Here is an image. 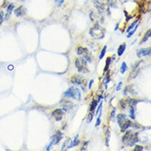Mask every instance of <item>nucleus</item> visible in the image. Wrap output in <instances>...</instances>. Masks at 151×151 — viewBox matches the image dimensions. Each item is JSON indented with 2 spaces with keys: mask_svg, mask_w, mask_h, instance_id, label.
Returning a JSON list of instances; mask_svg holds the SVG:
<instances>
[{
  "mask_svg": "<svg viewBox=\"0 0 151 151\" xmlns=\"http://www.w3.org/2000/svg\"><path fill=\"white\" fill-rule=\"evenodd\" d=\"M138 22H139V21L138 20H135V21H134V22H132V23H131V25H130V26H129V27H128V28H127V32H130V31H131V29H133L134 28V27H135V26L136 24H137V23H138Z\"/></svg>",
  "mask_w": 151,
  "mask_h": 151,
  "instance_id": "72a5a7b5",
  "label": "nucleus"
},
{
  "mask_svg": "<svg viewBox=\"0 0 151 151\" xmlns=\"http://www.w3.org/2000/svg\"><path fill=\"white\" fill-rule=\"evenodd\" d=\"M105 3L110 8H118V6H117V0H105Z\"/></svg>",
  "mask_w": 151,
  "mask_h": 151,
  "instance_id": "a211bd4d",
  "label": "nucleus"
},
{
  "mask_svg": "<svg viewBox=\"0 0 151 151\" xmlns=\"http://www.w3.org/2000/svg\"><path fill=\"white\" fill-rule=\"evenodd\" d=\"M4 21H5V13L3 10H0V25L4 22Z\"/></svg>",
  "mask_w": 151,
  "mask_h": 151,
  "instance_id": "f704fd0d",
  "label": "nucleus"
},
{
  "mask_svg": "<svg viewBox=\"0 0 151 151\" xmlns=\"http://www.w3.org/2000/svg\"><path fill=\"white\" fill-rule=\"evenodd\" d=\"M122 82H119V83L117 84V86H116V91H120V90L122 89Z\"/></svg>",
  "mask_w": 151,
  "mask_h": 151,
  "instance_id": "37998d69",
  "label": "nucleus"
},
{
  "mask_svg": "<svg viewBox=\"0 0 151 151\" xmlns=\"http://www.w3.org/2000/svg\"><path fill=\"white\" fill-rule=\"evenodd\" d=\"M10 4V2L8 1V0H4V2H3V4H2V6H1V8H6L8 7V4Z\"/></svg>",
  "mask_w": 151,
  "mask_h": 151,
  "instance_id": "58836bf2",
  "label": "nucleus"
},
{
  "mask_svg": "<svg viewBox=\"0 0 151 151\" xmlns=\"http://www.w3.org/2000/svg\"><path fill=\"white\" fill-rule=\"evenodd\" d=\"M64 116H65V111L62 109H55L51 113V116L55 118L56 122H60L64 117Z\"/></svg>",
  "mask_w": 151,
  "mask_h": 151,
  "instance_id": "0eeeda50",
  "label": "nucleus"
},
{
  "mask_svg": "<svg viewBox=\"0 0 151 151\" xmlns=\"http://www.w3.org/2000/svg\"><path fill=\"white\" fill-rule=\"evenodd\" d=\"M98 102H98V100H95V99H93V100L92 101V102L90 103V105H89L90 112L95 113V109H96V107L98 106Z\"/></svg>",
  "mask_w": 151,
  "mask_h": 151,
  "instance_id": "6ab92c4d",
  "label": "nucleus"
},
{
  "mask_svg": "<svg viewBox=\"0 0 151 151\" xmlns=\"http://www.w3.org/2000/svg\"><path fill=\"white\" fill-rule=\"evenodd\" d=\"M120 106L123 110H127L128 108V104H127V99H122L120 101Z\"/></svg>",
  "mask_w": 151,
  "mask_h": 151,
  "instance_id": "cd10ccee",
  "label": "nucleus"
},
{
  "mask_svg": "<svg viewBox=\"0 0 151 151\" xmlns=\"http://www.w3.org/2000/svg\"><path fill=\"white\" fill-rule=\"evenodd\" d=\"M93 82H94L93 79H91V80L89 81V83H88V89H91V88H92V85H93Z\"/></svg>",
  "mask_w": 151,
  "mask_h": 151,
  "instance_id": "c03bdc74",
  "label": "nucleus"
},
{
  "mask_svg": "<svg viewBox=\"0 0 151 151\" xmlns=\"http://www.w3.org/2000/svg\"><path fill=\"white\" fill-rule=\"evenodd\" d=\"M88 143H89L88 141H84V142L83 143V145L82 146V148L80 149V150H82V151H83V150H87V146H88Z\"/></svg>",
  "mask_w": 151,
  "mask_h": 151,
  "instance_id": "ea45409f",
  "label": "nucleus"
},
{
  "mask_svg": "<svg viewBox=\"0 0 151 151\" xmlns=\"http://www.w3.org/2000/svg\"><path fill=\"white\" fill-rule=\"evenodd\" d=\"M102 102H100V104L98 105V109H97V111H96V113H94V115H96V116H98V112L100 111L101 110H102Z\"/></svg>",
  "mask_w": 151,
  "mask_h": 151,
  "instance_id": "a19ab883",
  "label": "nucleus"
},
{
  "mask_svg": "<svg viewBox=\"0 0 151 151\" xmlns=\"http://www.w3.org/2000/svg\"><path fill=\"white\" fill-rule=\"evenodd\" d=\"M27 8H25L23 5H20L19 7L15 8L14 11H13V13L17 17H22L27 14Z\"/></svg>",
  "mask_w": 151,
  "mask_h": 151,
  "instance_id": "423d86ee",
  "label": "nucleus"
},
{
  "mask_svg": "<svg viewBox=\"0 0 151 151\" xmlns=\"http://www.w3.org/2000/svg\"><path fill=\"white\" fill-rule=\"evenodd\" d=\"M131 94V95H135V94H137L135 92V90L133 88V85H129L126 87V88L124 89V96L127 97L128 94Z\"/></svg>",
  "mask_w": 151,
  "mask_h": 151,
  "instance_id": "dca6fc26",
  "label": "nucleus"
},
{
  "mask_svg": "<svg viewBox=\"0 0 151 151\" xmlns=\"http://www.w3.org/2000/svg\"><path fill=\"white\" fill-rule=\"evenodd\" d=\"M126 133H125V135H123L122 137V142L124 145H127V142H128V140H129V138H130V136H131V133H132V131H125Z\"/></svg>",
  "mask_w": 151,
  "mask_h": 151,
  "instance_id": "aec40b11",
  "label": "nucleus"
},
{
  "mask_svg": "<svg viewBox=\"0 0 151 151\" xmlns=\"http://www.w3.org/2000/svg\"><path fill=\"white\" fill-rule=\"evenodd\" d=\"M105 132V136H106V147H109V141H110L111 138V131L109 130H104Z\"/></svg>",
  "mask_w": 151,
  "mask_h": 151,
  "instance_id": "b1692460",
  "label": "nucleus"
},
{
  "mask_svg": "<svg viewBox=\"0 0 151 151\" xmlns=\"http://www.w3.org/2000/svg\"><path fill=\"white\" fill-rule=\"evenodd\" d=\"M128 70V66H127V63L126 62H122V65H121V69H120V72L121 74H124Z\"/></svg>",
  "mask_w": 151,
  "mask_h": 151,
  "instance_id": "bb28decb",
  "label": "nucleus"
},
{
  "mask_svg": "<svg viewBox=\"0 0 151 151\" xmlns=\"http://www.w3.org/2000/svg\"><path fill=\"white\" fill-rule=\"evenodd\" d=\"M139 73V69H136V70H132V71H131V73L130 74V76H129V78H128V81H131V79H133V78H135L137 77V75H138V74Z\"/></svg>",
  "mask_w": 151,
  "mask_h": 151,
  "instance_id": "4be33fe9",
  "label": "nucleus"
},
{
  "mask_svg": "<svg viewBox=\"0 0 151 151\" xmlns=\"http://www.w3.org/2000/svg\"><path fill=\"white\" fill-rule=\"evenodd\" d=\"M55 5L57 7H61L63 4H65V0H55Z\"/></svg>",
  "mask_w": 151,
  "mask_h": 151,
  "instance_id": "c9c22d12",
  "label": "nucleus"
},
{
  "mask_svg": "<svg viewBox=\"0 0 151 151\" xmlns=\"http://www.w3.org/2000/svg\"><path fill=\"white\" fill-rule=\"evenodd\" d=\"M52 146H53V145H51L50 144H49V145H48L46 146V148H45V150H46V151L50 150H51V148H52Z\"/></svg>",
  "mask_w": 151,
  "mask_h": 151,
  "instance_id": "a18cd8bd",
  "label": "nucleus"
},
{
  "mask_svg": "<svg viewBox=\"0 0 151 151\" xmlns=\"http://www.w3.org/2000/svg\"><path fill=\"white\" fill-rule=\"evenodd\" d=\"M106 45H104L103 46V48H102V51H101V54H100V55H99V60H101L102 58L105 56V54H106Z\"/></svg>",
  "mask_w": 151,
  "mask_h": 151,
  "instance_id": "2f4dec72",
  "label": "nucleus"
},
{
  "mask_svg": "<svg viewBox=\"0 0 151 151\" xmlns=\"http://www.w3.org/2000/svg\"><path fill=\"white\" fill-rule=\"evenodd\" d=\"M16 8V4L14 3H10L8 4V7L6 8V13H5V21H8L10 17L12 15V13L14 11V9Z\"/></svg>",
  "mask_w": 151,
  "mask_h": 151,
  "instance_id": "1a4fd4ad",
  "label": "nucleus"
},
{
  "mask_svg": "<svg viewBox=\"0 0 151 151\" xmlns=\"http://www.w3.org/2000/svg\"><path fill=\"white\" fill-rule=\"evenodd\" d=\"M150 35H151V30H149V31H147V32L145 34L143 39H142L141 41H140V44H143V43H145V42H146V41H148V39L150 37Z\"/></svg>",
  "mask_w": 151,
  "mask_h": 151,
  "instance_id": "a878e982",
  "label": "nucleus"
},
{
  "mask_svg": "<svg viewBox=\"0 0 151 151\" xmlns=\"http://www.w3.org/2000/svg\"><path fill=\"white\" fill-rule=\"evenodd\" d=\"M19 2H24V1H26V0H18Z\"/></svg>",
  "mask_w": 151,
  "mask_h": 151,
  "instance_id": "09e8293b",
  "label": "nucleus"
},
{
  "mask_svg": "<svg viewBox=\"0 0 151 151\" xmlns=\"http://www.w3.org/2000/svg\"><path fill=\"white\" fill-rule=\"evenodd\" d=\"M93 116H94V113H93V112H90L89 114L88 115V117H87V122L91 123L92 120H93Z\"/></svg>",
  "mask_w": 151,
  "mask_h": 151,
  "instance_id": "e433bc0d",
  "label": "nucleus"
},
{
  "mask_svg": "<svg viewBox=\"0 0 151 151\" xmlns=\"http://www.w3.org/2000/svg\"><path fill=\"white\" fill-rule=\"evenodd\" d=\"M62 107H63V111H70L73 107H74V104L72 102L70 101H68V100H63V102L61 103Z\"/></svg>",
  "mask_w": 151,
  "mask_h": 151,
  "instance_id": "f8f14e48",
  "label": "nucleus"
},
{
  "mask_svg": "<svg viewBox=\"0 0 151 151\" xmlns=\"http://www.w3.org/2000/svg\"><path fill=\"white\" fill-rule=\"evenodd\" d=\"M71 148H73V145H72V139H70V138H68L64 142V144H63L61 150H70Z\"/></svg>",
  "mask_w": 151,
  "mask_h": 151,
  "instance_id": "4468645a",
  "label": "nucleus"
},
{
  "mask_svg": "<svg viewBox=\"0 0 151 151\" xmlns=\"http://www.w3.org/2000/svg\"><path fill=\"white\" fill-rule=\"evenodd\" d=\"M138 27H139V23H137V24L135 25V27H134L133 29H131V31H130V32H128V35H127V38H131V37H132V36H133L134 34H135V32L137 31V28H138Z\"/></svg>",
  "mask_w": 151,
  "mask_h": 151,
  "instance_id": "c85d7f7f",
  "label": "nucleus"
},
{
  "mask_svg": "<svg viewBox=\"0 0 151 151\" xmlns=\"http://www.w3.org/2000/svg\"><path fill=\"white\" fill-rule=\"evenodd\" d=\"M79 144H80V141H79V139H78V135H77L75 136L74 141H72V145H73V147H76Z\"/></svg>",
  "mask_w": 151,
  "mask_h": 151,
  "instance_id": "7c9ffc66",
  "label": "nucleus"
},
{
  "mask_svg": "<svg viewBox=\"0 0 151 151\" xmlns=\"http://www.w3.org/2000/svg\"><path fill=\"white\" fill-rule=\"evenodd\" d=\"M107 72V74L106 75H105V77L103 78V84L105 85V88L107 89V84L109 83V82L111 81V78H110V72H108V70L106 71Z\"/></svg>",
  "mask_w": 151,
  "mask_h": 151,
  "instance_id": "5701e85b",
  "label": "nucleus"
},
{
  "mask_svg": "<svg viewBox=\"0 0 151 151\" xmlns=\"http://www.w3.org/2000/svg\"><path fill=\"white\" fill-rule=\"evenodd\" d=\"M75 67L80 74H88L89 73V70L88 68V62L81 56L78 57L75 60Z\"/></svg>",
  "mask_w": 151,
  "mask_h": 151,
  "instance_id": "7ed1b4c3",
  "label": "nucleus"
},
{
  "mask_svg": "<svg viewBox=\"0 0 151 151\" xmlns=\"http://www.w3.org/2000/svg\"><path fill=\"white\" fill-rule=\"evenodd\" d=\"M111 57H107L106 60V65H105V68H104V73H106L107 70H109V66L111 65Z\"/></svg>",
  "mask_w": 151,
  "mask_h": 151,
  "instance_id": "c756f323",
  "label": "nucleus"
},
{
  "mask_svg": "<svg viewBox=\"0 0 151 151\" xmlns=\"http://www.w3.org/2000/svg\"><path fill=\"white\" fill-rule=\"evenodd\" d=\"M138 135H139L138 132L131 133V136H130V138H129V140H128V142H127V145H128V146L132 147V146H134L137 142H139V137H138Z\"/></svg>",
  "mask_w": 151,
  "mask_h": 151,
  "instance_id": "6e6552de",
  "label": "nucleus"
},
{
  "mask_svg": "<svg viewBox=\"0 0 151 151\" xmlns=\"http://www.w3.org/2000/svg\"><path fill=\"white\" fill-rule=\"evenodd\" d=\"M135 146V149H134V150L135 151H142L144 150V147L143 146H140V145H134Z\"/></svg>",
  "mask_w": 151,
  "mask_h": 151,
  "instance_id": "79ce46f5",
  "label": "nucleus"
},
{
  "mask_svg": "<svg viewBox=\"0 0 151 151\" xmlns=\"http://www.w3.org/2000/svg\"><path fill=\"white\" fill-rule=\"evenodd\" d=\"M118 27H119V23H117V24H116V27H115V31H116V30H117V29H118Z\"/></svg>",
  "mask_w": 151,
  "mask_h": 151,
  "instance_id": "49530a36",
  "label": "nucleus"
},
{
  "mask_svg": "<svg viewBox=\"0 0 151 151\" xmlns=\"http://www.w3.org/2000/svg\"><path fill=\"white\" fill-rule=\"evenodd\" d=\"M131 122H131V121H130L129 119L127 118V120H126V121H125V122H124L122 124V126L120 127H121V131L124 133V132L127 131L129 127H131Z\"/></svg>",
  "mask_w": 151,
  "mask_h": 151,
  "instance_id": "2eb2a0df",
  "label": "nucleus"
},
{
  "mask_svg": "<svg viewBox=\"0 0 151 151\" xmlns=\"http://www.w3.org/2000/svg\"><path fill=\"white\" fill-rule=\"evenodd\" d=\"M127 119V116L126 114H118L116 116V121H117V123H118L119 127L122 126V124Z\"/></svg>",
  "mask_w": 151,
  "mask_h": 151,
  "instance_id": "f3484780",
  "label": "nucleus"
},
{
  "mask_svg": "<svg viewBox=\"0 0 151 151\" xmlns=\"http://www.w3.org/2000/svg\"><path fill=\"white\" fill-rule=\"evenodd\" d=\"M63 96H64V98H71V99L79 101L81 99V92L77 87L72 86V87H70L68 89L66 90L63 94Z\"/></svg>",
  "mask_w": 151,
  "mask_h": 151,
  "instance_id": "f03ea898",
  "label": "nucleus"
},
{
  "mask_svg": "<svg viewBox=\"0 0 151 151\" xmlns=\"http://www.w3.org/2000/svg\"><path fill=\"white\" fill-rule=\"evenodd\" d=\"M101 15L98 12H95L93 10H92L89 13V18L91 22H98L99 23V19H100Z\"/></svg>",
  "mask_w": 151,
  "mask_h": 151,
  "instance_id": "ddd939ff",
  "label": "nucleus"
},
{
  "mask_svg": "<svg viewBox=\"0 0 151 151\" xmlns=\"http://www.w3.org/2000/svg\"><path fill=\"white\" fill-rule=\"evenodd\" d=\"M116 108L114 107L112 111H111V112L110 115V120L111 121H112V122H114L115 118H116Z\"/></svg>",
  "mask_w": 151,
  "mask_h": 151,
  "instance_id": "473e14b6",
  "label": "nucleus"
},
{
  "mask_svg": "<svg viewBox=\"0 0 151 151\" xmlns=\"http://www.w3.org/2000/svg\"><path fill=\"white\" fill-rule=\"evenodd\" d=\"M129 116L131 120H135V109L134 106H131L129 110Z\"/></svg>",
  "mask_w": 151,
  "mask_h": 151,
  "instance_id": "393cba45",
  "label": "nucleus"
},
{
  "mask_svg": "<svg viewBox=\"0 0 151 151\" xmlns=\"http://www.w3.org/2000/svg\"><path fill=\"white\" fill-rule=\"evenodd\" d=\"M143 60H139V61L136 62L135 65H134V66L132 67V70H136V69H138V66H139L141 63H143Z\"/></svg>",
  "mask_w": 151,
  "mask_h": 151,
  "instance_id": "4c0bfd02",
  "label": "nucleus"
},
{
  "mask_svg": "<svg viewBox=\"0 0 151 151\" xmlns=\"http://www.w3.org/2000/svg\"><path fill=\"white\" fill-rule=\"evenodd\" d=\"M106 30L103 28L98 22L94 23V25L90 28L89 35L95 40H101L105 37Z\"/></svg>",
  "mask_w": 151,
  "mask_h": 151,
  "instance_id": "f257e3e1",
  "label": "nucleus"
},
{
  "mask_svg": "<svg viewBox=\"0 0 151 151\" xmlns=\"http://www.w3.org/2000/svg\"><path fill=\"white\" fill-rule=\"evenodd\" d=\"M63 133H62L61 131H56V133L53 135L51 137H50V139H51V141H50V145H58V144L60 143V141L63 139Z\"/></svg>",
  "mask_w": 151,
  "mask_h": 151,
  "instance_id": "39448f33",
  "label": "nucleus"
},
{
  "mask_svg": "<svg viewBox=\"0 0 151 151\" xmlns=\"http://www.w3.org/2000/svg\"><path fill=\"white\" fill-rule=\"evenodd\" d=\"M126 49H127V44L126 43L122 44L118 47V49H117V55L118 56H122L123 54H124V52H125Z\"/></svg>",
  "mask_w": 151,
  "mask_h": 151,
  "instance_id": "412c9836",
  "label": "nucleus"
},
{
  "mask_svg": "<svg viewBox=\"0 0 151 151\" xmlns=\"http://www.w3.org/2000/svg\"><path fill=\"white\" fill-rule=\"evenodd\" d=\"M151 53V48H142V49H139L137 50L136 55L138 58H142V57H146V56H150Z\"/></svg>",
  "mask_w": 151,
  "mask_h": 151,
  "instance_id": "9b49d317",
  "label": "nucleus"
},
{
  "mask_svg": "<svg viewBox=\"0 0 151 151\" xmlns=\"http://www.w3.org/2000/svg\"><path fill=\"white\" fill-rule=\"evenodd\" d=\"M70 82L76 86H80L83 92H86V85H87V81L84 78L81 76V75H74L70 78Z\"/></svg>",
  "mask_w": 151,
  "mask_h": 151,
  "instance_id": "20e7f679",
  "label": "nucleus"
},
{
  "mask_svg": "<svg viewBox=\"0 0 151 151\" xmlns=\"http://www.w3.org/2000/svg\"><path fill=\"white\" fill-rule=\"evenodd\" d=\"M12 68H13V66H12V65L8 66V70H10V69H12Z\"/></svg>",
  "mask_w": 151,
  "mask_h": 151,
  "instance_id": "de8ad7c7",
  "label": "nucleus"
},
{
  "mask_svg": "<svg viewBox=\"0 0 151 151\" xmlns=\"http://www.w3.org/2000/svg\"><path fill=\"white\" fill-rule=\"evenodd\" d=\"M81 55H83L82 57L88 63H92L93 60V56L92 53L90 52V50L88 48H84L83 49V51Z\"/></svg>",
  "mask_w": 151,
  "mask_h": 151,
  "instance_id": "9d476101",
  "label": "nucleus"
}]
</instances>
